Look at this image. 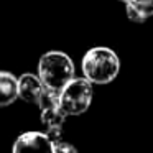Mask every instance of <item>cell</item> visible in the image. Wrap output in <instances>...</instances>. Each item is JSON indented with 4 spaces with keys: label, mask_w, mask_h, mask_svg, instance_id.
<instances>
[{
    "label": "cell",
    "mask_w": 153,
    "mask_h": 153,
    "mask_svg": "<svg viewBox=\"0 0 153 153\" xmlns=\"http://www.w3.org/2000/svg\"><path fill=\"white\" fill-rule=\"evenodd\" d=\"M81 69L92 84H109L119 76L120 59L114 50L107 46H94L82 56Z\"/></svg>",
    "instance_id": "cell-1"
},
{
    "label": "cell",
    "mask_w": 153,
    "mask_h": 153,
    "mask_svg": "<svg viewBox=\"0 0 153 153\" xmlns=\"http://www.w3.org/2000/svg\"><path fill=\"white\" fill-rule=\"evenodd\" d=\"M74 63L63 51H48L38 61V76L48 89L59 91L74 77Z\"/></svg>",
    "instance_id": "cell-2"
},
{
    "label": "cell",
    "mask_w": 153,
    "mask_h": 153,
    "mask_svg": "<svg viewBox=\"0 0 153 153\" xmlns=\"http://www.w3.org/2000/svg\"><path fill=\"white\" fill-rule=\"evenodd\" d=\"M92 82L86 77H73L59 91V104L68 115H81L92 102Z\"/></svg>",
    "instance_id": "cell-3"
},
{
    "label": "cell",
    "mask_w": 153,
    "mask_h": 153,
    "mask_svg": "<svg viewBox=\"0 0 153 153\" xmlns=\"http://www.w3.org/2000/svg\"><path fill=\"white\" fill-rule=\"evenodd\" d=\"M36 105L40 107L41 123L46 127V133L53 140L61 138V132H63V125L68 114L63 110L59 104V94L46 87L41 97L38 99Z\"/></svg>",
    "instance_id": "cell-4"
},
{
    "label": "cell",
    "mask_w": 153,
    "mask_h": 153,
    "mask_svg": "<svg viewBox=\"0 0 153 153\" xmlns=\"http://www.w3.org/2000/svg\"><path fill=\"white\" fill-rule=\"evenodd\" d=\"M45 89H46V86L43 84V81L40 79L38 74L25 73L18 77V99L25 100L28 104L36 105L38 99L45 92Z\"/></svg>",
    "instance_id": "cell-5"
},
{
    "label": "cell",
    "mask_w": 153,
    "mask_h": 153,
    "mask_svg": "<svg viewBox=\"0 0 153 153\" xmlns=\"http://www.w3.org/2000/svg\"><path fill=\"white\" fill-rule=\"evenodd\" d=\"M23 150H48L53 152V138L45 132H25L15 140L12 152L18 153Z\"/></svg>",
    "instance_id": "cell-6"
},
{
    "label": "cell",
    "mask_w": 153,
    "mask_h": 153,
    "mask_svg": "<svg viewBox=\"0 0 153 153\" xmlns=\"http://www.w3.org/2000/svg\"><path fill=\"white\" fill-rule=\"evenodd\" d=\"M18 99V77L8 71H0V107L12 105Z\"/></svg>",
    "instance_id": "cell-7"
},
{
    "label": "cell",
    "mask_w": 153,
    "mask_h": 153,
    "mask_svg": "<svg viewBox=\"0 0 153 153\" xmlns=\"http://www.w3.org/2000/svg\"><path fill=\"white\" fill-rule=\"evenodd\" d=\"M125 13L128 20L143 23L153 17V0H128L125 4Z\"/></svg>",
    "instance_id": "cell-8"
},
{
    "label": "cell",
    "mask_w": 153,
    "mask_h": 153,
    "mask_svg": "<svg viewBox=\"0 0 153 153\" xmlns=\"http://www.w3.org/2000/svg\"><path fill=\"white\" fill-rule=\"evenodd\" d=\"M53 152L54 153H74L76 148L73 145H69L68 142H64L63 138L53 140Z\"/></svg>",
    "instance_id": "cell-9"
},
{
    "label": "cell",
    "mask_w": 153,
    "mask_h": 153,
    "mask_svg": "<svg viewBox=\"0 0 153 153\" xmlns=\"http://www.w3.org/2000/svg\"><path fill=\"white\" fill-rule=\"evenodd\" d=\"M120 2H123V4H127V2H128V0H120Z\"/></svg>",
    "instance_id": "cell-10"
}]
</instances>
